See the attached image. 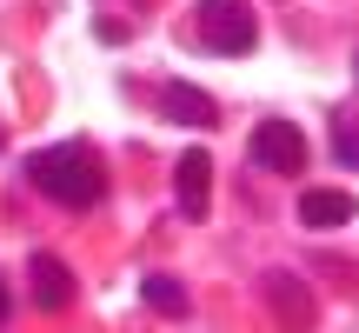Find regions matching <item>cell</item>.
Returning a JSON list of instances; mask_svg holds the SVG:
<instances>
[{"instance_id":"6da1fadb","label":"cell","mask_w":359,"mask_h":333,"mask_svg":"<svg viewBox=\"0 0 359 333\" xmlns=\"http://www.w3.org/2000/svg\"><path fill=\"white\" fill-rule=\"evenodd\" d=\"M27 180H34L47 200H60V207H100V193H107V174H100V160L87 154V147H40L34 160H27Z\"/></svg>"},{"instance_id":"7a4b0ae2","label":"cell","mask_w":359,"mask_h":333,"mask_svg":"<svg viewBox=\"0 0 359 333\" xmlns=\"http://www.w3.org/2000/svg\"><path fill=\"white\" fill-rule=\"evenodd\" d=\"M200 40L213 53H253L259 20H253L246 0H200Z\"/></svg>"},{"instance_id":"3957f363","label":"cell","mask_w":359,"mask_h":333,"mask_svg":"<svg viewBox=\"0 0 359 333\" xmlns=\"http://www.w3.org/2000/svg\"><path fill=\"white\" fill-rule=\"evenodd\" d=\"M253 166H266V174H299V166H306V133H299L293 120H259L253 127Z\"/></svg>"},{"instance_id":"277c9868","label":"cell","mask_w":359,"mask_h":333,"mask_svg":"<svg viewBox=\"0 0 359 333\" xmlns=\"http://www.w3.org/2000/svg\"><path fill=\"white\" fill-rule=\"evenodd\" d=\"M160 114L180 120V127H219V100L206 87H193V80H167L160 87Z\"/></svg>"},{"instance_id":"5b68a950","label":"cell","mask_w":359,"mask_h":333,"mask_svg":"<svg viewBox=\"0 0 359 333\" xmlns=\"http://www.w3.org/2000/svg\"><path fill=\"white\" fill-rule=\"evenodd\" d=\"M206 187H213V154H206V147H187L180 166H173V193H180V214L187 220L206 214Z\"/></svg>"},{"instance_id":"8992f818","label":"cell","mask_w":359,"mask_h":333,"mask_svg":"<svg viewBox=\"0 0 359 333\" xmlns=\"http://www.w3.org/2000/svg\"><path fill=\"white\" fill-rule=\"evenodd\" d=\"M34 300H40V313H60L74 300V273L60 267V254H34Z\"/></svg>"},{"instance_id":"52a82bcc","label":"cell","mask_w":359,"mask_h":333,"mask_svg":"<svg viewBox=\"0 0 359 333\" xmlns=\"http://www.w3.org/2000/svg\"><path fill=\"white\" fill-rule=\"evenodd\" d=\"M299 220H306V227H346V220H353V193L346 187H313L306 193V200H299Z\"/></svg>"},{"instance_id":"ba28073f","label":"cell","mask_w":359,"mask_h":333,"mask_svg":"<svg viewBox=\"0 0 359 333\" xmlns=\"http://www.w3.org/2000/svg\"><path fill=\"white\" fill-rule=\"evenodd\" d=\"M266 300L280 307V320L293 327V333H306V327H313V294L293 280V273H273V280H266Z\"/></svg>"},{"instance_id":"9c48e42d","label":"cell","mask_w":359,"mask_h":333,"mask_svg":"<svg viewBox=\"0 0 359 333\" xmlns=\"http://www.w3.org/2000/svg\"><path fill=\"white\" fill-rule=\"evenodd\" d=\"M140 300H147L154 313H173V320L193 307V300H187V287H180V280H167V273H147V280H140Z\"/></svg>"},{"instance_id":"30bf717a","label":"cell","mask_w":359,"mask_h":333,"mask_svg":"<svg viewBox=\"0 0 359 333\" xmlns=\"http://www.w3.org/2000/svg\"><path fill=\"white\" fill-rule=\"evenodd\" d=\"M333 141H339V160H346V166H359V120L346 114V107L333 114Z\"/></svg>"},{"instance_id":"8fae6325","label":"cell","mask_w":359,"mask_h":333,"mask_svg":"<svg viewBox=\"0 0 359 333\" xmlns=\"http://www.w3.org/2000/svg\"><path fill=\"white\" fill-rule=\"evenodd\" d=\"M13 320V294H7V273H0V327Z\"/></svg>"},{"instance_id":"7c38bea8","label":"cell","mask_w":359,"mask_h":333,"mask_svg":"<svg viewBox=\"0 0 359 333\" xmlns=\"http://www.w3.org/2000/svg\"><path fill=\"white\" fill-rule=\"evenodd\" d=\"M353 80H359V53H353Z\"/></svg>"}]
</instances>
